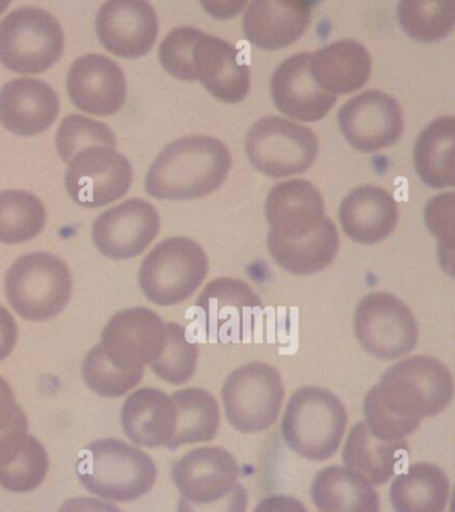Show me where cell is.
I'll return each mask as SVG.
<instances>
[{
    "instance_id": "30bf717a",
    "label": "cell",
    "mask_w": 455,
    "mask_h": 512,
    "mask_svg": "<svg viewBox=\"0 0 455 512\" xmlns=\"http://www.w3.org/2000/svg\"><path fill=\"white\" fill-rule=\"evenodd\" d=\"M354 330L363 350L383 360L409 354L419 335L410 308L386 292H374L361 300L355 311Z\"/></svg>"
},
{
    "instance_id": "52a82bcc",
    "label": "cell",
    "mask_w": 455,
    "mask_h": 512,
    "mask_svg": "<svg viewBox=\"0 0 455 512\" xmlns=\"http://www.w3.org/2000/svg\"><path fill=\"white\" fill-rule=\"evenodd\" d=\"M65 48L61 24L37 7L18 8L0 23V63L18 74H41Z\"/></svg>"
},
{
    "instance_id": "3957f363",
    "label": "cell",
    "mask_w": 455,
    "mask_h": 512,
    "mask_svg": "<svg viewBox=\"0 0 455 512\" xmlns=\"http://www.w3.org/2000/svg\"><path fill=\"white\" fill-rule=\"evenodd\" d=\"M77 472L87 490L114 502L141 498L158 476L150 455L118 439L91 443L79 456Z\"/></svg>"
},
{
    "instance_id": "e575fe53",
    "label": "cell",
    "mask_w": 455,
    "mask_h": 512,
    "mask_svg": "<svg viewBox=\"0 0 455 512\" xmlns=\"http://www.w3.org/2000/svg\"><path fill=\"white\" fill-rule=\"evenodd\" d=\"M198 363V346L187 338L182 324L167 323L161 354L150 364L155 375L171 384L189 382Z\"/></svg>"
},
{
    "instance_id": "9a60e30c",
    "label": "cell",
    "mask_w": 455,
    "mask_h": 512,
    "mask_svg": "<svg viewBox=\"0 0 455 512\" xmlns=\"http://www.w3.org/2000/svg\"><path fill=\"white\" fill-rule=\"evenodd\" d=\"M197 304L205 312L211 338L225 343L241 339L263 310L261 299L249 284L230 278L207 284Z\"/></svg>"
},
{
    "instance_id": "ab89813d",
    "label": "cell",
    "mask_w": 455,
    "mask_h": 512,
    "mask_svg": "<svg viewBox=\"0 0 455 512\" xmlns=\"http://www.w3.org/2000/svg\"><path fill=\"white\" fill-rule=\"evenodd\" d=\"M202 31L193 27H179L163 39L159 47V59L170 75L182 80H195L193 48Z\"/></svg>"
},
{
    "instance_id": "44dd1931",
    "label": "cell",
    "mask_w": 455,
    "mask_h": 512,
    "mask_svg": "<svg viewBox=\"0 0 455 512\" xmlns=\"http://www.w3.org/2000/svg\"><path fill=\"white\" fill-rule=\"evenodd\" d=\"M311 54H298L279 64L271 78L275 106L290 118L317 122L325 118L337 96L315 83L310 71Z\"/></svg>"
},
{
    "instance_id": "ee69618b",
    "label": "cell",
    "mask_w": 455,
    "mask_h": 512,
    "mask_svg": "<svg viewBox=\"0 0 455 512\" xmlns=\"http://www.w3.org/2000/svg\"><path fill=\"white\" fill-rule=\"evenodd\" d=\"M254 512H307L299 500L291 496L275 495L263 499Z\"/></svg>"
},
{
    "instance_id": "f35d334b",
    "label": "cell",
    "mask_w": 455,
    "mask_h": 512,
    "mask_svg": "<svg viewBox=\"0 0 455 512\" xmlns=\"http://www.w3.org/2000/svg\"><path fill=\"white\" fill-rule=\"evenodd\" d=\"M29 435V422L15 402L13 388L0 376V467L6 466L21 451Z\"/></svg>"
},
{
    "instance_id": "6da1fadb",
    "label": "cell",
    "mask_w": 455,
    "mask_h": 512,
    "mask_svg": "<svg viewBox=\"0 0 455 512\" xmlns=\"http://www.w3.org/2000/svg\"><path fill=\"white\" fill-rule=\"evenodd\" d=\"M454 395V379L445 364L433 356L402 360L367 392L366 426L379 439L405 440L421 420L441 414Z\"/></svg>"
},
{
    "instance_id": "4316f807",
    "label": "cell",
    "mask_w": 455,
    "mask_h": 512,
    "mask_svg": "<svg viewBox=\"0 0 455 512\" xmlns=\"http://www.w3.org/2000/svg\"><path fill=\"white\" fill-rule=\"evenodd\" d=\"M310 71L322 90L335 96L350 94L369 79L370 54L355 40H338L311 54Z\"/></svg>"
},
{
    "instance_id": "d590c367",
    "label": "cell",
    "mask_w": 455,
    "mask_h": 512,
    "mask_svg": "<svg viewBox=\"0 0 455 512\" xmlns=\"http://www.w3.org/2000/svg\"><path fill=\"white\" fill-rule=\"evenodd\" d=\"M49 466L45 446L29 434L15 458L0 467V486L13 492L33 491L45 480Z\"/></svg>"
},
{
    "instance_id": "8992f818",
    "label": "cell",
    "mask_w": 455,
    "mask_h": 512,
    "mask_svg": "<svg viewBox=\"0 0 455 512\" xmlns=\"http://www.w3.org/2000/svg\"><path fill=\"white\" fill-rule=\"evenodd\" d=\"M209 272V259L194 240L170 238L159 243L143 260L139 284L146 298L159 306L185 302Z\"/></svg>"
},
{
    "instance_id": "5b68a950",
    "label": "cell",
    "mask_w": 455,
    "mask_h": 512,
    "mask_svg": "<svg viewBox=\"0 0 455 512\" xmlns=\"http://www.w3.org/2000/svg\"><path fill=\"white\" fill-rule=\"evenodd\" d=\"M73 278L67 264L47 252L21 256L6 275L11 307L31 322H45L69 304Z\"/></svg>"
},
{
    "instance_id": "9c48e42d",
    "label": "cell",
    "mask_w": 455,
    "mask_h": 512,
    "mask_svg": "<svg viewBox=\"0 0 455 512\" xmlns=\"http://www.w3.org/2000/svg\"><path fill=\"white\" fill-rule=\"evenodd\" d=\"M246 151L259 172L271 178H285L302 174L313 166L319 143L310 128L269 116L250 128Z\"/></svg>"
},
{
    "instance_id": "8d00e7d4",
    "label": "cell",
    "mask_w": 455,
    "mask_h": 512,
    "mask_svg": "<svg viewBox=\"0 0 455 512\" xmlns=\"http://www.w3.org/2000/svg\"><path fill=\"white\" fill-rule=\"evenodd\" d=\"M118 142L113 131L105 123L82 115H69L62 120L57 134V150L63 162L71 160L90 147H106L115 150Z\"/></svg>"
},
{
    "instance_id": "7bdbcfd3",
    "label": "cell",
    "mask_w": 455,
    "mask_h": 512,
    "mask_svg": "<svg viewBox=\"0 0 455 512\" xmlns=\"http://www.w3.org/2000/svg\"><path fill=\"white\" fill-rule=\"evenodd\" d=\"M17 340V322L5 307L0 306V362L11 355Z\"/></svg>"
},
{
    "instance_id": "f1b7e54d",
    "label": "cell",
    "mask_w": 455,
    "mask_h": 512,
    "mask_svg": "<svg viewBox=\"0 0 455 512\" xmlns=\"http://www.w3.org/2000/svg\"><path fill=\"white\" fill-rule=\"evenodd\" d=\"M449 479L441 468L415 463L395 478L390 500L395 512H445Z\"/></svg>"
},
{
    "instance_id": "8fae6325",
    "label": "cell",
    "mask_w": 455,
    "mask_h": 512,
    "mask_svg": "<svg viewBox=\"0 0 455 512\" xmlns=\"http://www.w3.org/2000/svg\"><path fill=\"white\" fill-rule=\"evenodd\" d=\"M65 182L75 203L103 207L127 194L133 182V168L118 151L90 147L71 160Z\"/></svg>"
},
{
    "instance_id": "836d02e7",
    "label": "cell",
    "mask_w": 455,
    "mask_h": 512,
    "mask_svg": "<svg viewBox=\"0 0 455 512\" xmlns=\"http://www.w3.org/2000/svg\"><path fill=\"white\" fill-rule=\"evenodd\" d=\"M398 18L411 38L434 42L453 31L455 2H401L398 4Z\"/></svg>"
},
{
    "instance_id": "7402d4cb",
    "label": "cell",
    "mask_w": 455,
    "mask_h": 512,
    "mask_svg": "<svg viewBox=\"0 0 455 512\" xmlns=\"http://www.w3.org/2000/svg\"><path fill=\"white\" fill-rule=\"evenodd\" d=\"M58 114V96L41 79H14L0 90V123L13 134H42L49 130Z\"/></svg>"
},
{
    "instance_id": "f546056e",
    "label": "cell",
    "mask_w": 455,
    "mask_h": 512,
    "mask_svg": "<svg viewBox=\"0 0 455 512\" xmlns=\"http://www.w3.org/2000/svg\"><path fill=\"white\" fill-rule=\"evenodd\" d=\"M311 498L322 512H379L374 488L345 467L319 471L311 486Z\"/></svg>"
},
{
    "instance_id": "ffe728a7",
    "label": "cell",
    "mask_w": 455,
    "mask_h": 512,
    "mask_svg": "<svg viewBox=\"0 0 455 512\" xmlns=\"http://www.w3.org/2000/svg\"><path fill=\"white\" fill-rule=\"evenodd\" d=\"M270 236L291 240L309 235L327 218L325 203L317 187L307 180L294 179L278 184L266 200Z\"/></svg>"
},
{
    "instance_id": "1f68e13d",
    "label": "cell",
    "mask_w": 455,
    "mask_h": 512,
    "mask_svg": "<svg viewBox=\"0 0 455 512\" xmlns=\"http://www.w3.org/2000/svg\"><path fill=\"white\" fill-rule=\"evenodd\" d=\"M175 407V432L167 448L183 444L210 442L221 426V411L217 399L201 388H186L171 396Z\"/></svg>"
},
{
    "instance_id": "60d3db41",
    "label": "cell",
    "mask_w": 455,
    "mask_h": 512,
    "mask_svg": "<svg viewBox=\"0 0 455 512\" xmlns=\"http://www.w3.org/2000/svg\"><path fill=\"white\" fill-rule=\"evenodd\" d=\"M426 222L431 232L443 243L453 247L454 238V194L439 195L426 208Z\"/></svg>"
},
{
    "instance_id": "74e56055",
    "label": "cell",
    "mask_w": 455,
    "mask_h": 512,
    "mask_svg": "<svg viewBox=\"0 0 455 512\" xmlns=\"http://www.w3.org/2000/svg\"><path fill=\"white\" fill-rule=\"evenodd\" d=\"M82 372L87 386L106 398L125 395L126 392L138 386L145 376V370L125 371L115 366L103 354L99 344L87 354Z\"/></svg>"
},
{
    "instance_id": "7a4b0ae2",
    "label": "cell",
    "mask_w": 455,
    "mask_h": 512,
    "mask_svg": "<svg viewBox=\"0 0 455 512\" xmlns=\"http://www.w3.org/2000/svg\"><path fill=\"white\" fill-rule=\"evenodd\" d=\"M230 170V151L221 140L189 136L170 143L158 155L145 187L157 199H198L217 191Z\"/></svg>"
},
{
    "instance_id": "4fadbf2b",
    "label": "cell",
    "mask_w": 455,
    "mask_h": 512,
    "mask_svg": "<svg viewBox=\"0 0 455 512\" xmlns=\"http://www.w3.org/2000/svg\"><path fill=\"white\" fill-rule=\"evenodd\" d=\"M338 123L355 150L377 152L393 146L401 138L402 108L386 92L369 90L343 104Z\"/></svg>"
},
{
    "instance_id": "603a6c76",
    "label": "cell",
    "mask_w": 455,
    "mask_h": 512,
    "mask_svg": "<svg viewBox=\"0 0 455 512\" xmlns=\"http://www.w3.org/2000/svg\"><path fill=\"white\" fill-rule=\"evenodd\" d=\"M339 220L343 231L354 242L367 246L379 243L397 226V202L381 187H358L343 199Z\"/></svg>"
},
{
    "instance_id": "ac0fdd59",
    "label": "cell",
    "mask_w": 455,
    "mask_h": 512,
    "mask_svg": "<svg viewBox=\"0 0 455 512\" xmlns=\"http://www.w3.org/2000/svg\"><path fill=\"white\" fill-rule=\"evenodd\" d=\"M173 479L182 498L197 504L213 503L237 486L239 466L225 448L201 447L174 464Z\"/></svg>"
},
{
    "instance_id": "cb8c5ba5",
    "label": "cell",
    "mask_w": 455,
    "mask_h": 512,
    "mask_svg": "<svg viewBox=\"0 0 455 512\" xmlns=\"http://www.w3.org/2000/svg\"><path fill=\"white\" fill-rule=\"evenodd\" d=\"M311 20L305 2H253L243 18L246 39L263 50H278L297 42Z\"/></svg>"
},
{
    "instance_id": "277c9868",
    "label": "cell",
    "mask_w": 455,
    "mask_h": 512,
    "mask_svg": "<svg viewBox=\"0 0 455 512\" xmlns=\"http://www.w3.org/2000/svg\"><path fill=\"white\" fill-rule=\"evenodd\" d=\"M346 424V408L333 392L307 386L287 403L282 435L295 454L322 462L338 451Z\"/></svg>"
},
{
    "instance_id": "4dcf8cb0",
    "label": "cell",
    "mask_w": 455,
    "mask_h": 512,
    "mask_svg": "<svg viewBox=\"0 0 455 512\" xmlns=\"http://www.w3.org/2000/svg\"><path fill=\"white\" fill-rule=\"evenodd\" d=\"M415 168L422 182L431 188L454 187L455 119L431 122L419 135L414 152Z\"/></svg>"
},
{
    "instance_id": "7c38bea8",
    "label": "cell",
    "mask_w": 455,
    "mask_h": 512,
    "mask_svg": "<svg viewBox=\"0 0 455 512\" xmlns=\"http://www.w3.org/2000/svg\"><path fill=\"white\" fill-rule=\"evenodd\" d=\"M166 323L145 307L129 308L115 314L102 332L103 354L125 371L145 370L161 354Z\"/></svg>"
},
{
    "instance_id": "f6af8a7d",
    "label": "cell",
    "mask_w": 455,
    "mask_h": 512,
    "mask_svg": "<svg viewBox=\"0 0 455 512\" xmlns=\"http://www.w3.org/2000/svg\"><path fill=\"white\" fill-rule=\"evenodd\" d=\"M59 512H122L113 504L93 498H74L67 500Z\"/></svg>"
},
{
    "instance_id": "2e32d148",
    "label": "cell",
    "mask_w": 455,
    "mask_h": 512,
    "mask_svg": "<svg viewBox=\"0 0 455 512\" xmlns=\"http://www.w3.org/2000/svg\"><path fill=\"white\" fill-rule=\"evenodd\" d=\"M159 30L157 12L147 2H107L99 8V42L121 58H141L154 46Z\"/></svg>"
},
{
    "instance_id": "5bb4252c",
    "label": "cell",
    "mask_w": 455,
    "mask_h": 512,
    "mask_svg": "<svg viewBox=\"0 0 455 512\" xmlns=\"http://www.w3.org/2000/svg\"><path fill=\"white\" fill-rule=\"evenodd\" d=\"M159 228L158 211L146 200L135 198L99 215L94 223L93 239L107 258L126 260L141 255L157 238Z\"/></svg>"
},
{
    "instance_id": "83f0119b",
    "label": "cell",
    "mask_w": 455,
    "mask_h": 512,
    "mask_svg": "<svg viewBox=\"0 0 455 512\" xmlns=\"http://www.w3.org/2000/svg\"><path fill=\"white\" fill-rule=\"evenodd\" d=\"M270 254L286 271L294 275H314L330 266L338 254L339 235L330 218L301 238L282 240L267 238Z\"/></svg>"
},
{
    "instance_id": "ba28073f",
    "label": "cell",
    "mask_w": 455,
    "mask_h": 512,
    "mask_svg": "<svg viewBox=\"0 0 455 512\" xmlns=\"http://www.w3.org/2000/svg\"><path fill=\"white\" fill-rule=\"evenodd\" d=\"M285 386L277 368L263 362L239 367L227 378L222 400L231 426L243 434L266 430L277 422Z\"/></svg>"
},
{
    "instance_id": "b9f144b4",
    "label": "cell",
    "mask_w": 455,
    "mask_h": 512,
    "mask_svg": "<svg viewBox=\"0 0 455 512\" xmlns=\"http://www.w3.org/2000/svg\"><path fill=\"white\" fill-rule=\"evenodd\" d=\"M247 500L249 498H247L245 487L238 483L225 498L219 499L217 502L197 504L181 498L178 512H246Z\"/></svg>"
},
{
    "instance_id": "d6a6232c",
    "label": "cell",
    "mask_w": 455,
    "mask_h": 512,
    "mask_svg": "<svg viewBox=\"0 0 455 512\" xmlns=\"http://www.w3.org/2000/svg\"><path fill=\"white\" fill-rule=\"evenodd\" d=\"M46 208L41 199L26 191L0 192V243L19 244L41 234Z\"/></svg>"
},
{
    "instance_id": "e0dca14e",
    "label": "cell",
    "mask_w": 455,
    "mask_h": 512,
    "mask_svg": "<svg viewBox=\"0 0 455 512\" xmlns=\"http://www.w3.org/2000/svg\"><path fill=\"white\" fill-rule=\"evenodd\" d=\"M67 90L79 110L107 116L125 104L127 83L122 68L114 60L90 54L81 56L71 66Z\"/></svg>"
},
{
    "instance_id": "484cf974",
    "label": "cell",
    "mask_w": 455,
    "mask_h": 512,
    "mask_svg": "<svg viewBox=\"0 0 455 512\" xmlns=\"http://www.w3.org/2000/svg\"><path fill=\"white\" fill-rule=\"evenodd\" d=\"M407 455L406 440L379 439L371 434L365 422L351 428L343 448V462L347 470L370 486L389 482Z\"/></svg>"
},
{
    "instance_id": "d4e9b609",
    "label": "cell",
    "mask_w": 455,
    "mask_h": 512,
    "mask_svg": "<svg viewBox=\"0 0 455 512\" xmlns=\"http://www.w3.org/2000/svg\"><path fill=\"white\" fill-rule=\"evenodd\" d=\"M122 427L137 446H169L175 432V407L171 396L155 388H141L127 398Z\"/></svg>"
},
{
    "instance_id": "d6986e66",
    "label": "cell",
    "mask_w": 455,
    "mask_h": 512,
    "mask_svg": "<svg viewBox=\"0 0 455 512\" xmlns=\"http://www.w3.org/2000/svg\"><path fill=\"white\" fill-rule=\"evenodd\" d=\"M195 80L215 98L239 103L250 91V70L233 44L201 32L193 48Z\"/></svg>"
}]
</instances>
